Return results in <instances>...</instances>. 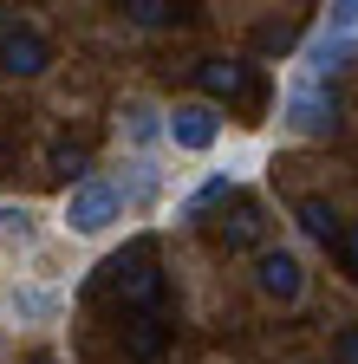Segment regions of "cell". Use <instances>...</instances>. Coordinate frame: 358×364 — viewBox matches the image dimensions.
Here are the masks:
<instances>
[{"label": "cell", "instance_id": "obj_16", "mask_svg": "<svg viewBox=\"0 0 358 364\" xmlns=\"http://www.w3.org/2000/svg\"><path fill=\"white\" fill-rule=\"evenodd\" d=\"M0 241H7V247H33L39 241V215L20 202V208H0Z\"/></svg>", "mask_w": 358, "mask_h": 364}, {"label": "cell", "instance_id": "obj_14", "mask_svg": "<svg viewBox=\"0 0 358 364\" xmlns=\"http://www.w3.org/2000/svg\"><path fill=\"white\" fill-rule=\"evenodd\" d=\"M163 117H169V111H157V105H144V98H124V111H117L124 136H130L137 150H150L157 136H163Z\"/></svg>", "mask_w": 358, "mask_h": 364}, {"label": "cell", "instance_id": "obj_10", "mask_svg": "<svg viewBox=\"0 0 358 364\" xmlns=\"http://www.w3.org/2000/svg\"><path fill=\"white\" fill-rule=\"evenodd\" d=\"M293 221L306 228L312 241H326V247H339V235H345V215L326 202V196H300V208H293Z\"/></svg>", "mask_w": 358, "mask_h": 364}, {"label": "cell", "instance_id": "obj_8", "mask_svg": "<svg viewBox=\"0 0 358 364\" xmlns=\"http://www.w3.org/2000/svg\"><path fill=\"white\" fill-rule=\"evenodd\" d=\"M352 53H358V39H352V33H332V26H326V33H312V39L300 46V78L326 85L332 72H345V65H352Z\"/></svg>", "mask_w": 358, "mask_h": 364}, {"label": "cell", "instance_id": "obj_17", "mask_svg": "<svg viewBox=\"0 0 358 364\" xmlns=\"http://www.w3.org/2000/svg\"><path fill=\"white\" fill-rule=\"evenodd\" d=\"M221 196H235V176H228V169H221V176H209V182H202V189H189V196H183V208H176V215H183V221H189V215H202V208H215Z\"/></svg>", "mask_w": 358, "mask_h": 364}, {"label": "cell", "instance_id": "obj_6", "mask_svg": "<svg viewBox=\"0 0 358 364\" xmlns=\"http://www.w3.org/2000/svg\"><path fill=\"white\" fill-rule=\"evenodd\" d=\"M163 136H169L176 150L202 156V150H215V136H221V111L202 105V98H189V105H176V111L163 117Z\"/></svg>", "mask_w": 358, "mask_h": 364}, {"label": "cell", "instance_id": "obj_23", "mask_svg": "<svg viewBox=\"0 0 358 364\" xmlns=\"http://www.w3.org/2000/svg\"><path fill=\"white\" fill-rule=\"evenodd\" d=\"M26 364H59V358H46V351H39V358H26Z\"/></svg>", "mask_w": 358, "mask_h": 364}, {"label": "cell", "instance_id": "obj_18", "mask_svg": "<svg viewBox=\"0 0 358 364\" xmlns=\"http://www.w3.org/2000/svg\"><path fill=\"white\" fill-rule=\"evenodd\" d=\"M124 20L130 26H176L183 7H169V0H124Z\"/></svg>", "mask_w": 358, "mask_h": 364}, {"label": "cell", "instance_id": "obj_7", "mask_svg": "<svg viewBox=\"0 0 358 364\" xmlns=\"http://www.w3.org/2000/svg\"><path fill=\"white\" fill-rule=\"evenodd\" d=\"M53 65V39L39 26H0V72L7 78H39Z\"/></svg>", "mask_w": 358, "mask_h": 364}, {"label": "cell", "instance_id": "obj_1", "mask_svg": "<svg viewBox=\"0 0 358 364\" xmlns=\"http://www.w3.org/2000/svg\"><path fill=\"white\" fill-rule=\"evenodd\" d=\"M117 293V306H130V318L137 312H157V299H163V273H157V241L150 235H137L124 254H111L92 280H85V293Z\"/></svg>", "mask_w": 358, "mask_h": 364}, {"label": "cell", "instance_id": "obj_5", "mask_svg": "<svg viewBox=\"0 0 358 364\" xmlns=\"http://www.w3.org/2000/svg\"><path fill=\"white\" fill-rule=\"evenodd\" d=\"M254 287L274 299V306H293V299L306 293V267H300V254H293V247H260V254H254Z\"/></svg>", "mask_w": 358, "mask_h": 364}, {"label": "cell", "instance_id": "obj_20", "mask_svg": "<svg viewBox=\"0 0 358 364\" xmlns=\"http://www.w3.org/2000/svg\"><path fill=\"white\" fill-rule=\"evenodd\" d=\"M339 260H345V273H358V221H345V235H339V247H332Z\"/></svg>", "mask_w": 358, "mask_h": 364}, {"label": "cell", "instance_id": "obj_13", "mask_svg": "<svg viewBox=\"0 0 358 364\" xmlns=\"http://www.w3.org/2000/svg\"><path fill=\"white\" fill-rule=\"evenodd\" d=\"M260 228H267V215H260V202H235L228 215H221V247H254L260 241Z\"/></svg>", "mask_w": 358, "mask_h": 364}, {"label": "cell", "instance_id": "obj_9", "mask_svg": "<svg viewBox=\"0 0 358 364\" xmlns=\"http://www.w3.org/2000/svg\"><path fill=\"white\" fill-rule=\"evenodd\" d=\"M124 358H130V364H163V358H169V326H163L157 312L124 318Z\"/></svg>", "mask_w": 358, "mask_h": 364}, {"label": "cell", "instance_id": "obj_21", "mask_svg": "<svg viewBox=\"0 0 358 364\" xmlns=\"http://www.w3.org/2000/svg\"><path fill=\"white\" fill-rule=\"evenodd\" d=\"M332 364H358V326H345V332L332 338Z\"/></svg>", "mask_w": 358, "mask_h": 364}, {"label": "cell", "instance_id": "obj_4", "mask_svg": "<svg viewBox=\"0 0 358 364\" xmlns=\"http://www.w3.org/2000/svg\"><path fill=\"white\" fill-rule=\"evenodd\" d=\"M124 215V202H117V182H105V176H92V182H78V189L65 196V228L72 235H105V228Z\"/></svg>", "mask_w": 358, "mask_h": 364}, {"label": "cell", "instance_id": "obj_12", "mask_svg": "<svg viewBox=\"0 0 358 364\" xmlns=\"http://www.w3.org/2000/svg\"><path fill=\"white\" fill-rule=\"evenodd\" d=\"M85 169H92V150H85V144H65V136H59V144L46 150V176H53V182H65V196L78 189V182H92Z\"/></svg>", "mask_w": 358, "mask_h": 364}, {"label": "cell", "instance_id": "obj_22", "mask_svg": "<svg viewBox=\"0 0 358 364\" xmlns=\"http://www.w3.org/2000/svg\"><path fill=\"white\" fill-rule=\"evenodd\" d=\"M332 33H352V39H358V0H345V7H332Z\"/></svg>", "mask_w": 358, "mask_h": 364}, {"label": "cell", "instance_id": "obj_2", "mask_svg": "<svg viewBox=\"0 0 358 364\" xmlns=\"http://www.w3.org/2000/svg\"><path fill=\"white\" fill-rule=\"evenodd\" d=\"M280 124H287L293 136H332V130L345 124V105H339V91L312 85V78H293V85L280 91Z\"/></svg>", "mask_w": 358, "mask_h": 364}, {"label": "cell", "instance_id": "obj_3", "mask_svg": "<svg viewBox=\"0 0 358 364\" xmlns=\"http://www.w3.org/2000/svg\"><path fill=\"white\" fill-rule=\"evenodd\" d=\"M196 85H202V105H260L267 98V78L248 59H196Z\"/></svg>", "mask_w": 358, "mask_h": 364}, {"label": "cell", "instance_id": "obj_19", "mask_svg": "<svg viewBox=\"0 0 358 364\" xmlns=\"http://www.w3.org/2000/svg\"><path fill=\"white\" fill-rule=\"evenodd\" d=\"M293 39H300V26H287V20H280V26H260V33H254V53H287Z\"/></svg>", "mask_w": 358, "mask_h": 364}, {"label": "cell", "instance_id": "obj_11", "mask_svg": "<svg viewBox=\"0 0 358 364\" xmlns=\"http://www.w3.org/2000/svg\"><path fill=\"white\" fill-rule=\"evenodd\" d=\"M7 306H14L20 326H53V318L65 312V299H59L53 287H14V293H7Z\"/></svg>", "mask_w": 358, "mask_h": 364}, {"label": "cell", "instance_id": "obj_15", "mask_svg": "<svg viewBox=\"0 0 358 364\" xmlns=\"http://www.w3.org/2000/svg\"><path fill=\"white\" fill-rule=\"evenodd\" d=\"M157 182H163V176H157V163H150V156H137V163H130V176L117 182V202H124V208L150 202V196H157Z\"/></svg>", "mask_w": 358, "mask_h": 364}]
</instances>
